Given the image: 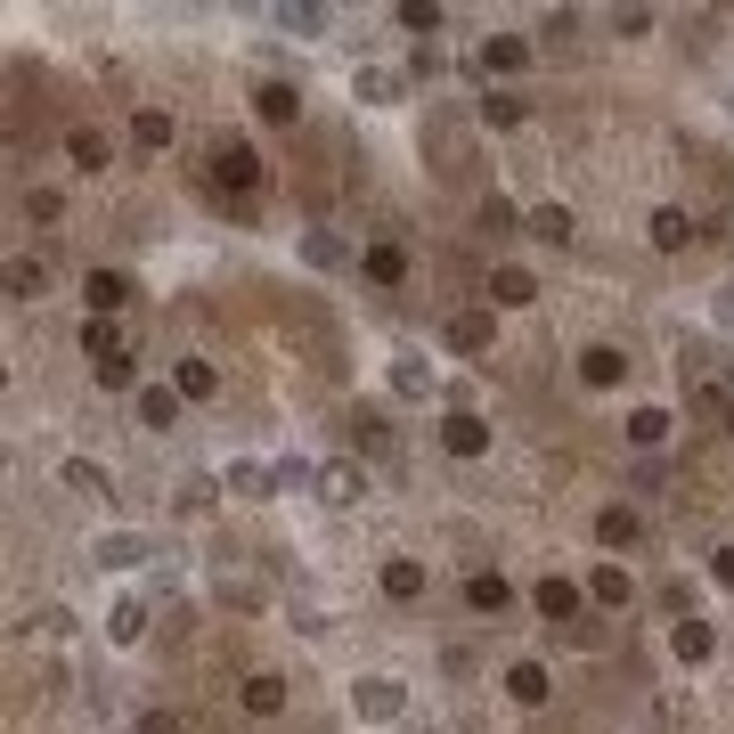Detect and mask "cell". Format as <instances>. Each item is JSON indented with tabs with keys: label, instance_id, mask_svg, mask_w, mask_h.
<instances>
[{
	"label": "cell",
	"instance_id": "7c38bea8",
	"mask_svg": "<svg viewBox=\"0 0 734 734\" xmlns=\"http://www.w3.org/2000/svg\"><path fill=\"white\" fill-rule=\"evenodd\" d=\"M466 604H474V613H498V604H507V579H498V572H474V579H466Z\"/></svg>",
	"mask_w": 734,
	"mask_h": 734
},
{
	"label": "cell",
	"instance_id": "9c48e42d",
	"mask_svg": "<svg viewBox=\"0 0 734 734\" xmlns=\"http://www.w3.org/2000/svg\"><path fill=\"white\" fill-rule=\"evenodd\" d=\"M596 539H604V547H637V514H628V507H604V514H596Z\"/></svg>",
	"mask_w": 734,
	"mask_h": 734
},
{
	"label": "cell",
	"instance_id": "cb8c5ba5",
	"mask_svg": "<svg viewBox=\"0 0 734 734\" xmlns=\"http://www.w3.org/2000/svg\"><path fill=\"white\" fill-rule=\"evenodd\" d=\"M213 384H221V375L204 368V360H180V392H196V401H204V392H213Z\"/></svg>",
	"mask_w": 734,
	"mask_h": 734
},
{
	"label": "cell",
	"instance_id": "7a4b0ae2",
	"mask_svg": "<svg viewBox=\"0 0 734 734\" xmlns=\"http://www.w3.org/2000/svg\"><path fill=\"white\" fill-rule=\"evenodd\" d=\"M123 294H131V286H123L115 269H91V278H82V302H91V319H107V310H123Z\"/></svg>",
	"mask_w": 734,
	"mask_h": 734
},
{
	"label": "cell",
	"instance_id": "44dd1931",
	"mask_svg": "<svg viewBox=\"0 0 734 734\" xmlns=\"http://www.w3.org/2000/svg\"><path fill=\"white\" fill-rule=\"evenodd\" d=\"M507 685H514V702H547V669H531V661H522Z\"/></svg>",
	"mask_w": 734,
	"mask_h": 734
},
{
	"label": "cell",
	"instance_id": "6da1fadb",
	"mask_svg": "<svg viewBox=\"0 0 734 734\" xmlns=\"http://www.w3.org/2000/svg\"><path fill=\"white\" fill-rule=\"evenodd\" d=\"M213 180H221V188H254V180H262V156H254L245 139H221V147H213Z\"/></svg>",
	"mask_w": 734,
	"mask_h": 734
},
{
	"label": "cell",
	"instance_id": "277c9868",
	"mask_svg": "<svg viewBox=\"0 0 734 734\" xmlns=\"http://www.w3.org/2000/svg\"><path fill=\"white\" fill-rule=\"evenodd\" d=\"M384 596H401V604L425 596V563H416V555H392V563H384Z\"/></svg>",
	"mask_w": 734,
	"mask_h": 734
},
{
	"label": "cell",
	"instance_id": "d4e9b609",
	"mask_svg": "<svg viewBox=\"0 0 734 734\" xmlns=\"http://www.w3.org/2000/svg\"><path fill=\"white\" fill-rule=\"evenodd\" d=\"M481 66H498V74H514V66H522V41H490V50H481Z\"/></svg>",
	"mask_w": 734,
	"mask_h": 734
},
{
	"label": "cell",
	"instance_id": "9a60e30c",
	"mask_svg": "<svg viewBox=\"0 0 734 734\" xmlns=\"http://www.w3.org/2000/svg\"><path fill=\"white\" fill-rule=\"evenodd\" d=\"M66 156L82 163V172H98V163H107V139L98 131H66Z\"/></svg>",
	"mask_w": 734,
	"mask_h": 734
},
{
	"label": "cell",
	"instance_id": "4316f807",
	"mask_svg": "<svg viewBox=\"0 0 734 734\" xmlns=\"http://www.w3.org/2000/svg\"><path fill=\"white\" fill-rule=\"evenodd\" d=\"M139 628H147V613H139V604H115V637H123V645H131V637H139Z\"/></svg>",
	"mask_w": 734,
	"mask_h": 734
},
{
	"label": "cell",
	"instance_id": "e0dca14e",
	"mask_svg": "<svg viewBox=\"0 0 734 734\" xmlns=\"http://www.w3.org/2000/svg\"><path fill=\"white\" fill-rule=\"evenodd\" d=\"M66 481H74L82 498H98V490H107V466H91V457H66Z\"/></svg>",
	"mask_w": 734,
	"mask_h": 734
},
{
	"label": "cell",
	"instance_id": "52a82bcc",
	"mask_svg": "<svg viewBox=\"0 0 734 734\" xmlns=\"http://www.w3.org/2000/svg\"><path fill=\"white\" fill-rule=\"evenodd\" d=\"M245 710H254V719H278L286 710V678H245Z\"/></svg>",
	"mask_w": 734,
	"mask_h": 734
},
{
	"label": "cell",
	"instance_id": "ffe728a7",
	"mask_svg": "<svg viewBox=\"0 0 734 734\" xmlns=\"http://www.w3.org/2000/svg\"><path fill=\"white\" fill-rule=\"evenodd\" d=\"M449 343H457V351H481V343H490V319H481V310H466V319L449 327Z\"/></svg>",
	"mask_w": 734,
	"mask_h": 734
},
{
	"label": "cell",
	"instance_id": "4fadbf2b",
	"mask_svg": "<svg viewBox=\"0 0 734 734\" xmlns=\"http://www.w3.org/2000/svg\"><path fill=\"white\" fill-rule=\"evenodd\" d=\"M360 710H368V719H392V710H401V685H392V678H368V685H360Z\"/></svg>",
	"mask_w": 734,
	"mask_h": 734
},
{
	"label": "cell",
	"instance_id": "603a6c76",
	"mask_svg": "<svg viewBox=\"0 0 734 734\" xmlns=\"http://www.w3.org/2000/svg\"><path fill=\"white\" fill-rule=\"evenodd\" d=\"M710 653V628L702 620H678V661H702Z\"/></svg>",
	"mask_w": 734,
	"mask_h": 734
},
{
	"label": "cell",
	"instance_id": "8992f818",
	"mask_svg": "<svg viewBox=\"0 0 734 734\" xmlns=\"http://www.w3.org/2000/svg\"><path fill=\"white\" fill-rule=\"evenodd\" d=\"M254 107H262L269 123H294V115H302V91H294V82H262Z\"/></svg>",
	"mask_w": 734,
	"mask_h": 734
},
{
	"label": "cell",
	"instance_id": "30bf717a",
	"mask_svg": "<svg viewBox=\"0 0 734 734\" xmlns=\"http://www.w3.org/2000/svg\"><path fill=\"white\" fill-rule=\"evenodd\" d=\"M685 237H694V221H685L678 204H661V213H653V245H661V254H678Z\"/></svg>",
	"mask_w": 734,
	"mask_h": 734
},
{
	"label": "cell",
	"instance_id": "2e32d148",
	"mask_svg": "<svg viewBox=\"0 0 734 734\" xmlns=\"http://www.w3.org/2000/svg\"><path fill=\"white\" fill-rule=\"evenodd\" d=\"M368 278H375V286H401V278H408V262L392 254V245H375V254H368Z\"/></svg>",
	"mask_w": 734,
	"mask_h": 734
},
{
	"label": "cell",
	"instance_id": "484cf974",
	"mask_svg": "<svg viewBox=\"0 0 734 734\" xmlns=\"http://www.w3.org/2000/svg\"><path fill=\"white\" fill-rule=\"evenodd\" d=\"M360 490H368V481L351 474V466H327V498H360Z\"/></svg>",
	"mask_w": 734,
	"mask_h": 734
},
{
	"label": "cell",
	"instance_id": "5b68a950",
	"mask_svg": "<svg viewBox=\"0 0 734 734\" xmlns=\"http://www.w3.org/2000/svg\"><path fill=\"white\" fill-rule=\"evenodd\" d=\"M440 440H449L457 457H481V449H490V425H481V416H466V408H457V416H449V433H440Z\"/></svg>",
	"mask_w": 734,
	"mask_h": 734
},
{
	"label": "cell",
	"instance_id": "5bb4252c",
	"mask_svg": "<svg viewBox=\"0 0 734 734\" xmlns=\"http://www.w3.org/2000/svg\"><path fill=\"white\" fill-rule=\"evenodd\" d=\"M539 613H547V620H572V613H579V587L547 579V587H539Z\"/></svg>",
	"mask_w": 734,
	"mask_h": 734
},
{
	"label": "cell",
	"instance_id": "8fae6325",
	"mask_svg": "<svg viewBox=\"0 0 734 734\" xmlns=\"http://www.w3.org/2000/svg\"><path fill=\"white\" fill-rule=\"evenodd\" d=\"M531 237H539V245H572V213H563V204H539V213H531Z\"/></svg>",
	"mask_w": 734,
	"mask_h": 734
},
{
	"label": "cell",
	"instance_id": "ac0fdd59",
	"mask_svg": "<svg viewBox=\"0 0 734 734\" xmlns=\"http://www.w3.org/2000/svg\"><path fill=\"white\" fill-rule=\"evenodd\" d=\"M490 294H498V302H507V310H522V302H531V294H539V286H531V278H522V269H498V286H490Z\"/></svg>",
	"mask_w": 734,
	"mask_h": 734
},
{
	"label": "cell",
	"instance_id": "7402d4cb",
	"mask_svg": "<svg viewBox=\"0 0 734 734\" xmlns=\"http://www.w3.org/2000/svg\"><path fill=\"white\" fill-rule=\"evenodd\" d=\"M628 433H637V449H653V440L669 433V416L661 408H637V416H628Z\"/></svg>",
	"mask_w": 734,
	"mask_h": 734
},
{
	"label": "cell",
	"instance_id": "3957f363",
	"mask_svg": "<svg viewBox=\"0 0 734 734\" xmlns=\"http://www.w3.org/2000/svg\"><path fill=\"white\" fill-rule=\"evenodd\" d=\"M139 425H147V433H172V425H180V401H172L163 384H147V392H139Z\"/></svg>",
	"mask_w": 734,
	"mask_h": 734
},
{
	"label": "cell",
	"instance_id": "ba28073f",
	"mask_svg": "<svg viewBox=\"0 0 734 734\" xmlns=\"http://www.w3.org/2000/svg\"><path fill=\"white\" fill-rule=\"evenodd\" d=\"M620 368H628V360H620V351H613V343H596V351H579V375H587V384H620Z\"/></svg>",
	"mask_w": 734,
	"mask_h": 734
},
{
	"label": "cell",
	"instance_id": "83f0119b",
	"mask_svg": "<svg viewBox=\"0 0 734 734\" xmlns=\"http://www.w3.org/2000/svg\"><path fill=\"white\" fill-rule=\"evenodd\" d=\"M719 579H726V587H734V547H719Z\"/></svg>",
	"mask_w": 734,
	"mask_h": 734
},
{
	"label": "cell",
	"instance_id": "d6986e66",
	"mask_svg": "<svg viewBox=\"0 0 734 734\" xmlns=\"http://www.w3.org/2000/svg\"><path fill=\"white\" fill-rule=\"evenodd\" d=\"M131 131H139V147H172V115L139 107V123H131Z\"/></svg>",
	"mask_w": 734,
	"mask_h": 734
}]
</instances>
